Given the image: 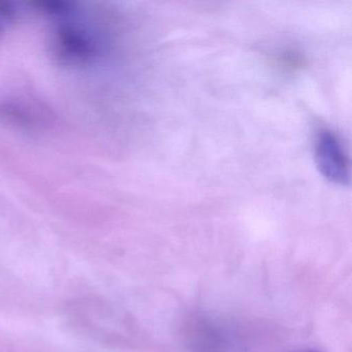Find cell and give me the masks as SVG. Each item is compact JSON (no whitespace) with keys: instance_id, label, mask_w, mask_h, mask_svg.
Instances as JSON below:
<instances>
[{"instance_id":"1","label":"cell","mask_w":352,"mask_h":352,"mask_svg":"<svg viewBox=\"0 0 352 352\" xmlns=\"http://www.w3.org/2000/svg\"><path fill=\"white\" fill-rule=\"evenodd\" d=\"M54 10L51 15L61 18L51 43L55 59L69 67H90L98 63L107 48L102 30L79 18L73 3H58Z\"/></svg>"},{"instance_id":"2","label":"cell","mask_w":352,"mask_h":352,"mask_svg":"<svg viewBox=\"0 0 352 352\" xmlns=\"http://www.w3.org/2000/svg\"><path fill=\"white\" fill-rule=\"evenodd\" d=\"M183 336L190 352H236V342L228 325L207 313L189 317Z\"/></svg>"},{"instance_id":"3","label":"cell","mask_w":352,"mask_h":352,"mask_svg":"<svg viewBox=\"0 0 352 352\" xmlns=\"http://www.w3.org/2000/svg\"><path fill=\"white\" fill-rule=\"evenodd\" d=\"M314 156L319 173L329 182L340 186L349 184V158L341 140L333 131L323 129L317 135Z\"/></svg>"},{"instance_id":"4","label":"cell","mask_w":352,"mask_h":352,"mask_svg":"<svg viewBox=\"0 0 352 352\" xmlns=\"http://www.w3.org/2000/svg\"><path fill=\"white\" fill-rule=\"evenodd\" d=\"M306 352H315V351H306Z\"/></svg>"}]
</instances>
